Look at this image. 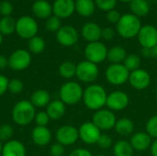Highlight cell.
I'll use <instances>...</instances> for the list:
<instances>
[{
  "label": "cell",
  "instance_id": "1",
  "mask_svg": "<svg viewBox=\"0 0 157 156\" xmlns=\"http://www.w3.org/2000/svg\"><path fill=\"white\" fill-rule=\"evenodd\" d=\"M108 94L105 88L97 84L87 86L83 94V101L85 106L90 110H99L106 106Z\"/></svg>",
  "mask_w": 157,
  "mask_h": 156
},
{
  "label": "cell",
  "instance_id": "2",
  "mask_svg": "<svg viewBox=\"0 0 157 156\" xmlns=\"http://www.w3.org/2000/svg\"><path fill=\"white\" fill-rule=\"evenodd\" d=\"M141 20L133 14H124L116 24L117 32L124 39H132L138 35L142 28Z\"/></svg>",
  "mask_w": 157,
  "mask_h": 156
},
{
  "label": "cell",
  "instance_id": "3",
  "mask_svg": "<svg viewBox=\"0 0 157 156\" xmlns=\"http://www.w3.org/2000/svg\"><path fill=\"white\" fill-rule=\"evenodd\" d=\"M35 107L28 100H21L17 102L12 110L13 120L21 126L29 124L35 119Z\"/></svg>",
  "mask_w": 157,
  "mask_h": 156
},
{
  "label": "cell",
  "instance_id": "4",
  "mask_svg": "<svg viewBox=\"0 0 157 156\" xmlns=\"http://www.w3.org/2000/svg\"><path fill=\"white\" fill-rule=\"evenodd\" d=\"M83 94L84 90L82 86L76 82H67L60 89L61 101L69 106L75 105L83 99Z\"/></svg>",
  "mask_w": 157,
  "mask_h": 156
},
{
  "label": "cell",
  "instance_id": "5",
  "mask_svg": "<svg viewBox=\"0 0 157 156\" xmlns=\"http://www.w3.org/2000/svg\"><path fill=\"white\" fill-rule=\"evenodd\" d=\"M130 72L123 63H111L106 70V79L112 86H122L128 82Z\"/></svg>",
  "mask_w": 157,
  "mask_h": 156
},
{
  "label": "cell",
  "instance_id": "6",
  "mask_svg": "<svg viewBox=\"0 0 157 156\" xmlns=\"http://www.w3.org/2000/svg\"><path fill=\"white\" fill-rule=\"evenodd\" d=\"M98 74L99 70L98 65L87 60L82 61L76 65L75 76L84 83H92L96 81Z\"/></svg>",
  "mask_w": 157,
  "mask_h": 156
},
{
  "label": "cell",
  "instance_id": "7",
  "mask_svg": "<svg viewBox=\"0 0 157 156\" xmlns=\"http://www.w3.org/2000/svg\"><path fill=\"white\" fill-rule=\"evenodd\" d=\"M85 56L87 61L93 63H101L107 59L108 49L103 42H89L85 49Z\"/></svg>",
  "mask_w": 157,
  "mask_h": 156
},
{
  "label": "cell",
  "instance_id": "8",
  "mask_svg": "<svg viewBox=\"0 0 157 156\" xmlns=\"http://www.w3.org/2000/svg\"><path fill=\"white\" fill-rule=\"evenodd\" d=\"M116 121L117 118L113 111L104 108L95 111L92 118V122L100 131H109L113 129L115 127Z\"/></svg>",
  "mask_w": 157,
  "mask_h": 156
},
{
  "label": "cell",
  "instance_id": "9",
  "mask_svg": "<svg viewBox=\"0 0 157 156\" xmlns=\"http://www.w3.org/2000/svg\"><path fill=\"white\" fill-rule=\"evenodd\" d=\"M16 31L23 39H31L38 32V24L31 17L24 16L17 20Z\"/></svg>",
  "mask_w": 157,
  "mask_h": 156
},
{
  "label": "cell",
  "instance_id": "10",
  "mask_svg": "<svg viewBox=\"0 0 157 156\" xmlns=\"http://www.w3.org/2000/svg\"><path fill=\"white\" fill-rule=\"evenodd\" d=\"M78 132L79 138L82 140V142L88 145L97 144L101 135V131L92 121L83 123L80 126Z\"/></svg>",
  "mask_w": 157,
  "mask_h": 156
},
{
  "label": "cell",
  "instance_id": "11",
  "mask_svg": "<svg viewBox=\"0 0 157 156\" xmlns=\"http://www.w3.org/2000/svg\"><path fill=\"white\" fill-rule=\"evenodd\" d=\"M137 37L144 49H152L157 46V29L153 25L143 26Z\"/></svg>",
  "mask_w": 157,
  "mask_h": 156
},
{
  "label": "cell",
  "instance_id": "12",
  "mask_svg": "<svg viewBox=\"0 0 157 156\" xmlns=\"http://www.w3.org/2000/svg\"><path fill=\"white\" fill-rule=\"evenodd\" d=\"M130 103V97L128 94L123 91H113L108 95L106 106L111 111H120L125 109Z\"/></svg>",
  "mask_w": 157,
  "mask_h": 156
},
{
  "label": "cell",
  "instance_id": "13",
  "mask_svg": "<svg viewBox=\"0 0 157 156\" xmlns=\"http://www.w3.org/2000/svg\"><path fill=\"white\" fill-rule=\"evenodd\" d=\"M31 56L26 50H17L8 58V66L15 71H21L29 67Z\"/></svg>",
  "mask_w": 157,
  "mask_h": 156
},
{
  "label": "cell",
  "instance_id": "14",
  "mask_svg": "<svg viewBox=\"0 0 157 156\" xmlns=\"http://www.w3.org/2000/svg\"><path fill=\"white\" fill-rule=\"evenodd\" d=\"M56 139L58 143L63 146L73 145L79 139L78 130L72 125H64L58 129L56 132Z\"/></svg>",
  "mask_w": 157,
  "mask_h": 156
},
{
  "label": "cell",
  "instance_id": "15",
  "mask_svg": "<svg viewBox=\"0 0 157 156\" xmlns=\"http://www.w3.org/2000/svg\"><path fill=\"white\" fill-rule=\"evenodd\" d=\"M128 82L136 90H144L151 84L150 74L144 69H138L130 73Z\"/></svg>",
  "mask_w": 157,
  "mask_h": 156
},
{
  "label": "cell",
  "instance_id": "16",
  "mask_svg": "<svg viewBox=\"0 0 157 156\" xmlns=\"http://www.w3.org/2000/svg\"><path fill=\"white\" fill-rule=\"evenodd\" d=\"M78 32L72 26H63L56 32V39L58 42L65 47H71L78 41Z\"/></svg>",
  "mask_w": 157,
  "mask_h": 156
},
{
  "label": "cell",
  "instance_id": "17",
  "mask_svg": "<svg viewBox=\"0 0 157 156\" xmlns=\"http://www.w3.org/2000/svg\"><path fill=\"white\" fill-rule=\"evenodd\" d=\"M75 10V3L74 0H55L52 6L54 16L59 18H66L73 15Z\"/></svg>",
  "mask_w": 157,
  "mask_h": 156
},
{
  "label": "cell",
  "instance_id": "18",
  "mask_svg": "<svg viewBox=\"0 0 157 156\" xmlns=\"http://www.w3.org/2000/svg\"><path fill=\"white\" fill-rule=\"evenodd\" d=\"M130 143L134 151L144 152L151 147L153 141L152 137L146 131H138L132 134Z\"/></svg>",
  "mask_w": 157,
  "mask_h": 156
},
{
  "label": "cell",
  "instance_id": "19",
  "mask_svg": "<svg viewBox=\"0 0 157 156\" xmlns=\"http://www.w3.org/2000/svg\"><path fill=\"white\" fill-rule=\"evenodd\" d=\"M102 29L100 26L95 22H87L82 28V36L88 42L99 41L101 39Z\"/></svg>",
  "mask_w": 157,
  "mask_h": 156
},
{
  "label": "cell",
  "instance_id": "20",
  "mask_svg": "<svg viewBox=\"0 0 157 156\" xmlns=\"http://www.w3.org/2000/svg\"><path fill=\"white\" fill-rule=\"evenodd\" d=\"M2 156H26V149L24 145L17 141H8L3 146Z\"/></svg>",
  "mask_w": 157,
  "mask_h": 156
},
{
  "label": "cell",
  "instance_id": "21",
  "mask_svg": "<svg viewBox=\"0 0 157 156\" xmlns=\"http://www.w3.org/2000/svg\"><path fill=\"white\" fill-rule=\"evenodd\" d=\"M31 137H32L34 143L40 146H44V145H47L51 142L52 133L48 128L37 126L33 129Z\"/></svg>",
  "mask_w": 157,
  "mask_h": 156
},
{
  "label": "cell",
  "instance_id": "22",
  "mask_svg": "<svg viewBox=\"0 0 157 156\" xmlns=\"http://www.w3.org/2000/svg\"><path fill=\"white\" fill-rule=\"evenodd\" d=\"M114 129H115V131L119 135L122 137H127L133 133L134 123L131 119L121 118L120 120H117Z\"/></svg>",
  "mask_w": 157,
  "mask_h": 156
},
{
  "label": "cell",
  "instance_id": "23",
  "mask_svg": "<svg viewBox=\"0 0 157 156\" xmlns=\"http://www.w3.org/2000/svg\"><path fill=\"white\" fill-rule=\"evenodd\" d=\"M46 112L51 120H58L62 119L65 113V104L61 100L52 101L47 106Z\"/></svg>",
  "mask_w": 157,
  "mask_h": 156
},
{
  "label": "cell",
  "instance_id": "24",
  "mask_svg": "<svg viewBox=\"0 0 157 156\" xmlns=\"http://www.w3.org/2000/svg\"><path fill=\"white\" fill-rule=\"evenodd\" d=\"M34 15L40 18H49L52 12V7L50 3L45 0H38L32 6Z\"/></svg>",
  "mask_w": 157,
  "mask_h": 156
},
{
  "label": "cell",
  "instance_id": "25",
  "mask_svg": "<svg viewBox=\"0 0 157 156\" xmlns=\"http://www.w3.org/2000/svg\"><path fill=\"white\" fill-rule=\"evenodd\" d=\"M127 57V52L125 49L121 46H114L108 50L107 59L111 63H123Z\"/></svg>",
  "mask_w": 157,
  "mask_h": 156
},
{
  "label": "cell",
  "instance_id": "26",
  "mask_svg": "<svg viewBox=\"0 0 157 156\" xmlns=\"http://www.w3.org/2000/svg\"><path fill=\"white\" fill-rule=\"evenodd\" d=\"M130 8L132 14L136 17L146 16L150 11V5L147 0H132L130 2Z\"/></svg>",
  "mask_w": 157,
  "mask_h": 156
},
{
  "label": "cell",
  "instance_id": "27",
  "mask_svg": "<svg viewBox=\"0 0 157 156\" xmlns=\"http://www.w3.org/2000/svg\"><path fill=\"white\" fill-rule=\"evenodd\" d=\"M75 10L82 17H89L95 11V1L93 0H76Z\"/></svg>",
  "mask_w": 157,
  "mask_h": 156
},
{
  "label": "cell",
  "instance_id": "28",
  "mask_svg": "<svg viewBox=\"0 0 157 156\" xmlns=\"http://www.w3.org/2000/svg\"><path fill=\"white\" fill-rule=\"evenodd\" d=\"M50 100H51L50 94L43 89H39L35 91L30 98L31 104L37 108H42L48 106L50 104Z\"/></svg>",
  "mask_w": 157,
  "mask_h": 156
},
{
  "label": "cell",
  "instance_id": "29",
  "mask_svg": "<svg viewBox=\"0 0 157 156\" xmlns=\"http://www.w3.org/2000/svg\"><path fill=\"white\" fill-rule=\"evenodd\" d=\"M134 150L130 142L125 140L118 141L113 145L114 156H133Z\"/></svg>",
  "mask_w": 157,
  "mask_h": 156
},
{
  "label": "cell",
  "instance_id": "30",
  "mask_svg": "<svg viewBox=\"0 0 157 156\" xmlns=\"http://www.w3.org/2000/svg\"><path fill=\"white\" fill-rule=\"evenodd\" d=\"M16 22L10 16L4 17L0 20V33L2 35H10L16 30Z\"/></svg>",
  "mask_w": 157,
  "mask_h": 156
},
{
  "label": "cell",
  "instance_id": "31",
  "mask_svg": "<svg viewBox=\"0 0 157 156\" xmlns=\"http://www.w3.org/2000/svg\"><path fill=\"white\" fill-rule=\"evenodd\" d=\"M59 74L65 79H70L76 74V65L72 62H64L59 66Z\"/></svg>",
  "mask_w": 157,
  "mask_h": 156
},
{
  "label": "cell",
  "instance_id": "32",
  "mask_svg": "<svg viewBox=\"0 0 157 156\" xmlns=\"http://www.w3.org/2000/svg\"><path fill=\"white\" fill-rule=\"evenodd\" d=\"M29 50L36 54H39L40 52H42L45 49V41L42 38L38 37V36H34L31 39H29Z\"/></svg>",
  "mask_w": 157,
  "mask_h": 156
},
{
  "label": "cell",
  "instance_id": "33",
  "mask_svg": "<svg viewBox=\"0 0 157 156\" xmlns=\"http://www.w3.org/2000/svg\"><path fill=\"white\" fill-rule=\"evenodd\" d=\"M141 58L137 54H129L123 62V65L131 73L135 70L140 69L141 66Z\"/></svg>",
  "mask_w": 157,
  "mask_h": 156
},
{
  "label": "cell",
  "instance_id": "34",
  "mask_svg": "<svg viewBox=\"0 0 157 156\" xmlns=\"http://www.w3.org/2000/svg\"><path fill=\"white\" fill-rule=\"evenodd\" d=\"M62 27L61 18L56 16L50 17L46 21V29L51 32H57Z\"/></svg>",
  "mask_w": 157,
  "mask_h": 156
},
{
  "label": "cell",
  "instance_id": "35",
  "mask_svg": "<svg viewBox=\"0 0 157 156\" xmlns=\"http://www.w3.org/2000/svg\"><path fill=\"white\" fill-rule=\"evenodd\" d=\"M146 132L152 137L157 139V115L150 118L146 123Z\"/></svg>",
  "mask_w": 157,
  "mask_h": 156
},
{
  "label": "cell",
  "instance_id": "36",
  "mask_svg": "<svg viewBox=\"0 0 157 156\" xmlns=\"http://www.w3.org/2000/svg\"><path fill=\"white\" fill-rule=\"evenodd\" d=\"M95 5L101 10L109 12L115 8L117 0H95Z\"/></svg>",
  "mask_w": 157,
  "mask_h": 156
},
{
  "label": "cell",
  "instance_id": "37",
  "mask_svg": "<svg viewBox=\"0 0 157 156\" xmlns=\"http://www.w3.org/2000/svg\"><path fill=\"white\" fill-rule=\"evenodd\" d=\"M97 145L101 148V149H109L112 147L113 145V141L111 139V137L108 134H101L98 143H97Z\"/></svg>",
  "mask_w": 157,
  "mask_h": 156
},
{
  "label": "cell",
  "instance_id": "38",
  "mask_svg": "<svg viewBox=\"0 0 157 156\" xmlns=\"http://www.w3.org/2000/svg\"><path fill=\"white\" fill-rule=\"evenodd\" d=\"M13 135V128L9 124H4L0 127V141H9Z\"/></svg>",
  "mask_w": 157,
  "mask_h": 156
},
{
  "label": "cell",
  "instance_id": "39",
  "mask_svg": "<svg viewBox=\"0 0 157 156\" xmlns=\"http://www.w3.org/2000/svg\"><path fill=\"white\" fill-rule=\"evenodd\" d=\"M7 89L12 94H18L23 90V83L19 79H12L8 82Z\"/></svg>",
  "mask_w": 157,
  "mask_h": 156
},
{
  "label": "cell",
  "instance_id": "40",
  "mask_svg": "<svg viewBox=\"0 0 157 156\" xmlns=\"http://www.w3.org/2000/svg\"><path fill=\"white\" fill-rule=\"evenodd\" d=\"M35 121L37 123L38 126H41V127H46V125L49 123L50 120V117L48 116L47 112H43L40 111L39 112L36 116H35Z\"/></svg>",
  "mask_w": 157,
  "mask_h": 156
},
{
  "label": "cell",
  "instance_id": "41",
  "mask_svg": "<svg viewBox=\"0 0 157 156\" xmlns=\"http://www.w3.org/2000/svg\"><path fill=\"white\" fill-rule=\"evenodd\" d=\"M13 11V6L8 1H3L0 3V14L4 17H8Z\"/></svg>",
  "mask_w": 157,
  "mask_h": 156
},
{
  "label": "cell",
  "instance_id": "42",
  "mask_svg": "<svg viewBox=\"0 0 157 156\" xmlns=\"http://www.w3.org/2000/svg\"><path fill=\"white\" fill-rule=\"evenodd\" d=\"M50 152H51L52 156H63L64 154L65 149H64V146L63 144L57 143L52 145Z\"/></svg>",
  "mask_w": 157,
  "mask_h": 156
},
{
  "label": "cell",
  "instance_id": "43",
  "mask_svg": "<svg viewBox=\"0 0 157 156\" xmlns=\"http://www.w3.org/2000/svg\"><path fill=\"white\" fill-rule=\"evenodd\" d=\"M121 14L118 10L116 9H112L109 10V12H107V18L109 20V22L113 23V24H117L119 22V20L121 19Z\"/></svg>",
  "mask_w": 157,
  "mask_h": 156
},
{
  "label": "cell",
  "instance_id": "44",
  "mask_svg": "<svg viewBox=\"0 0 157 156\" xmlns=\"http://www.w3.org/2000/svg\"><path fill=\"white\" fill-rule=\"evenodd\" d=\"M115 37V31L112 28H104L101 31V38L105 40H111Z\"/></svg>",
  "mask_w": 157,
  "mask_h": 156
},
{
  "label": "cell",
  "instance_id": "45",
  "mask_svg": "<svg viewBox=\"0 0 157 156\" xmlns=\"http://www.w3.org/2000/svg\"><path fill=\"white\" fill-rule=\"evenodd\" d=\"M69 156H93L91 152L84 148H78L74 150Z\"/></svg>",
  "mask_w": 157,
  "mask_h": 156
},
{
  "label": "cell",
  "instance_id": "46",
  "mask_svg": "<svg viewBox=\"0 0 157 156\" xmlns=\"http://www.w3.org/2000/svg\"><path fill=\"white\" fill-rule=\"evenodd\" d=\"M8 82L9 81H8V79L6 76L0 74V96H2L7 90Z\"/></svg>",
  "mask_w": 157,
  "mask_h": 156
},
{
  "label": "cell",
  "instance_id": "47",
  "mask_svg": "<svg viewBox=\"0 0 157 156\" xmlns=\"http://www.w3.org/2000/svg\"><path fill=\"white\" fill-rule=\"evenodd\" d=\"M8 65V59H6L4 55H0V70L4 69Z\"/></svg>",
  "mask_w": 157,
  "mask_h": 156
},
{
  "label": "cell",
  "instance_id": "48",
  "mask_svg": "<svg viewBox=\"0 0 157 156\" xmlns=\"http://www.w3.org/2000/svg\"><path fill=\"white\" fill-rule=\"evenodd\" d=\"M150 149H151V154H152V155L157 156V139L155 141L153 142V143H152Z\"/></svg>",
  "mask_w": 157,
  "mask_h": 156
},
{
  "label": "cell",
  "instance_id": "49",
  "mask_svg": "<svg viewBox=\"0 0 157 156\" xmlns=\"http://www.w3.org/2000/svg\"><path fill=\"white\" fill-rule=\"evenodd\" d=\"M2 150H3V145H2V143L0 141V154H2Z\"/></svg>",
  "mask_w": 157,
  "mask_h": 156
},
{
  "label": "cell",
  "instance_id": "50",
  "mask_svg": "<svg viewBox=\"0 0 157 156\" xmlns=\"http://www.w3.org/2000/svg\"><path fill=\"white\" fill-rule=\"evenodd\" d=\"M121 2H125V3H128V2H132V0H120Z\"/></svg>",
  "mask_w": 157,
  "mask_h": 156
},
{
  "label": "cell",
  "instance_id": "51",
  "mask_svg": "<svg viewBox=\"0 0 157 156\" xmlns=\"http://www.w3.org/2000/svg\"><path fill=\"white\" fill-rule=\"evenodd\" d=\"M2 40H3V37H2V34L0 33V45H1V43H2Z\"/></svg>",
  "mask_w": 157,
  "mask_h": 156
},
{
  "label": "cell",
  "instance_id": "52",
  "mask_svg": "<svg viewBox=\"0 0 157 156\" xmlns=\"http://www.w3.org/2000/svg\"><path fill=\"white\" fill-rule=\"evenodd\" d=\"M96 156H107V155H105V154H98V155H96Z\"/></svg>",
  "mask_w": 157,
  "mask_h": 156
},
{
  "label": "cell",
  "instance_id": "53",
  "mask_svg": "<svg viewBox=\"0 0 157 156\" xmlns=\"http://www.w3.org/2000/svg\"><path fill=\"white\" fill-rule=\"evenodd\" d=\"M156 88H157V85H156Z\"/></svg>",
  "mask_w": 157,
  "mask_h": 156
}]
</instances>
